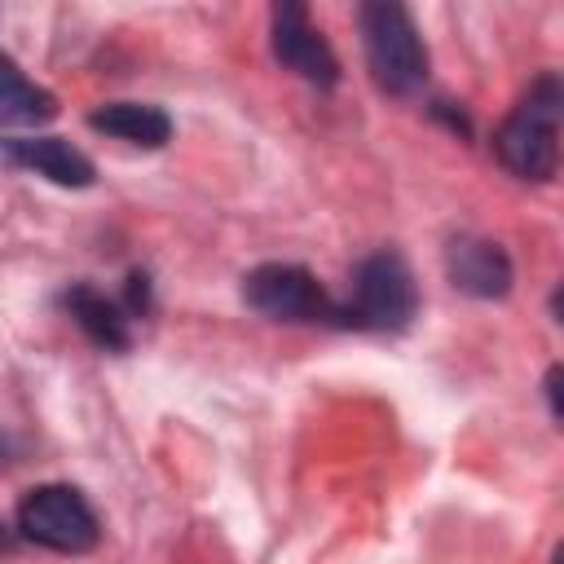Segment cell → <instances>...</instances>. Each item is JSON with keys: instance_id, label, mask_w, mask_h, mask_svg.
Instances as JSON below:
<instances>
[{"instance_id": "obj_1", "label": "cell", "mask_w": 564, "mask_h": 564, "mask_svg": "<svg viewBox=\"0 0 564 564\" xmlns=\"http://www.w3.org/2000/svg\"><path fill=\"white\" fill-rule=\"evenodd\" d=\"M560 119H564V84L555 70H542L494 137L502 167L516 172L520 181H551L560 167Z\"/></svg>"}, {"instance_id": "obj_2", "label": "cell", "mask_w": 564, "mask_h": 564, "mask_svg": "<svg viewBox=\"0 0 564 564\" xmlns=\"http://www.w3.org/2000/svg\"><path fill=\"white\" fill-rule=\"evenodd\" d=\"M357 22H361L366 66H370L375 84L392 97L419 93L427 79V44H423L410 9H401L392 0H375V4H361Z\"/></svg>"}, {"instance_id": "obj_3", "label": "cell", "mask_w": 564, "mask_h": 564, "mask_svg": "<svg viewBox=\"0 0 564 564\" xmlns=\"http://www.w3.org/2000/svg\"><path fill=\"white\" fill-rule=\"evenodd\" d=\"M419 313V286L397 251H375L352 269L348 300L339 304V326L357 330H401Z\"/></svg>"}, {"instance_id": "obj_4", "label": "cell", "mask_w": 564, "mask_h": 564, "mask_svg": "<svg viewBox=\"0 0 564 564\" xmlns=\"http://www.w3.org/2000/svg\"><path fill=\"white\" fill-rule=\"evenodd\" d=\"M18 533L26 542L62 551V555L93 551L97 538H101L97 516H93L88 498L75 485H35L18 502Z\"/></svg>"}, {"instance_id": "obj_5", "label": "cell", "mask_w": 564, "mask_h": 564, "mask_svg": "<svg viewBox=\"0 0 564 564\" xmlns=\"http://www.w3.org/2000/svg\"><path fill=\"white\" fill-rule=\"evenodd\" d=\"M242 300L273 322H330L339 326V304L322 291V282L300 264H260L242 278Z\"/></svg>"}, {"instance_id": "obj_6", "label": "cell", "mask_w": 564, "mask_h": 564, "mask_svg": "<svg viewBox=\"0 0 564 564\" xmlns=\"http://www.w3.org/2000/svg\"><path fill=\"white\" fill-rule=\"evenodd\" d=\"M269 44L273 57L295 70L300 79L317 84V88H335L339 84V57L330 53V44L322 40V31L308 22V9L295 0L273 4V26H269Z\"/></svg>"}, {"instance_id": "obj_7", "label": "cell", "mask_w": 564, "mask_h": 564, "mask_svg": "<svg viewBox=\"0 0 564 564\" xmlns=\"http://www.w3.org/2000/svg\"><path fill=\"white\" fill-rule=\"evenodd\" d=\"M445 278L471 300H502L516 282V269L498 242L476 238V234H458L445 242Z\"/></svg>"}, {"instance_id": "obj_8", "label": "cell", "mask_w": 564, "mask_h": 564, "mask_svg": "<svg viewBox=\"0 0 564 564\" xmlns=\"http://www.w3.org/2000/svg\"><path fill=\"white\" fill-rule=\"evenodd\" d=\"M0 163L31 167V172L48 176L53 185H70V189L93 185V163L62 137H13V141H0Z\"/></svg>"}, {"instance_id": "obj_9", "label": "cell", "mask_w": 564, "mask_h": 564, "mask_svg": "<svg viewBox=\"0 0 564 564\" xmlns=\"http://www.w3.org/2000/svg\"><path fill=\"white\" fill-rule=\"evenodd\" d=\"M62 308L75 317V326H79L97 348L123 352V348L132 344V330H128L132 317H128V308L115 304V300H106L97 286H88V282L66 286V291H62Z\"/></svg>"}, {"instance_id": "obj_10", "label": "cell", "mask_w": 564, "mask_h": 564, "mask_svg": "<svg viewBox=\"0 0 564 564\" xmlns=\"http://www.w3.org/2000/svg\"><path fill=\"white\" fill-rule=\"evenodd\" d=\"M88 128L119 137L128 145H141V150H159L172 137V119L150 101H106L88 115Z\"/></svg>"}, {"instance_id": "obj_11", "label": "cell", "mask_w": 564, "mask_h": 564, "mask_svg": "<svg viewBox=\"0 0 564 564\" xmlns=\"http://www.w3.org/2000/svg\"><path fill=\"white\" fill-rule=\"evenodd\" d=\"M57 115V97L26 79V70L0 53V128H31Z\"/></svg>"}, {"instance_id": "obj_12", "label": "cell", "mask_w": 564, "mask_h": 564, "mask_svg": "<svg viewBox=\"0 0 564 564\" xmlns=\"http://www.w3.org/2000/svg\"><path fill=\"white\" fill-rule=\"evenodd\" d=\"M150 308V278L145 273H132L128 278V317L132 313H145Z\"/></svg>"}, {"instance_id": "obj_13", "label": "cell", "mask_w": 564, "mask_h": 564, "mask_svg": "<svg viewBox=\"0 0 564 564\" xmlns=\"http://www.w3.org/2000/svg\"><path fill=\"white\" fill-rule=\"evenodd\" d=\"M546 401H551V419H560V366L546 370Z\"/></svg>"}, {"instance_id": "obj_14", "label": "cell", "mask_w": 564, "mask_h": 564, "mask_svg": "<svg viewBox=\"0 0 564 564\" xmlns=\"http://www.w3.org/2000/svg\"><path fill=\"white\" fill-rule=\"evenodd\" d=\"M9 463H13V441L0 432V467H9Z\"/></svg>"}, {"instance_id": "obj_15", "label": "cell", "mask_w": 564, "mask_h": 564, "mask_svg": "<svg viewBox=\"0 0 564 564\" xmlns=\"http://www.w3.org/2000/svg\"><path fill=\"white\" fill-rule=\"evenodd\" d=\"M0 529H4V524H0ZM4 546H9V533H0V551H4Z\"/></svg>"}]
</instances>
